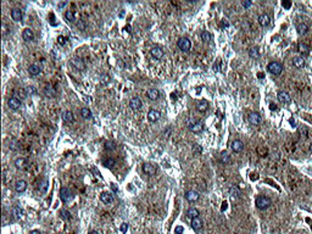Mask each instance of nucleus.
I'll return each mask as SVG.
<instances>
[{
	"instance_id": "1",
	"label": "nucleus",
	"mask_w": 312,
	"mask_h": 234,
	"mask_svg": "<svg viewBox=\"0 0 312 234\" xmlns=\"http://www.w3.org/2000/svg\"><path fill=\"white\" fill-rule=\"evenodd\" d=\"M267 71L273 76H279L283 72V65L278 61H272L267 65Z\"/></svg>"
},
{
	"instance_id": "2",
	"label": "nucleus",
	"mask_w": 312,
	"mask_h": 234,
	"mask_svg": "<svg viewBox=\"0 0 312 234\" xmlns=\"http://www.w3.org/2000/svg\"><path fill=\"white\" fill-rule=\"evenodd\" d=\"M255 204H256V207L258 209V210H267L268 207L271 206L272 201H271V199L267 198V196L261 195V196H257L256 198Z\"/></svg>"
},
{
	"instance_id": "3",
	"label": "nucleus",
	"mask_w": 312,
	"mask_h": 234,
	"mask_svg": "<svg viewBox=\"0 0 312 234\" xmlns=\"http://www.w3.org/2000/svg\"><path fill=\"white\" fill-rule=\"evenodd\" d=\"M188 129L193 133H200L204 131V123L201 121H195V120H190L188 122Z\"/></svg>"
},
{
	"instance_id": "4",
	"label": "nucleus",
	"mask_w": 312,
	"mask_h": 234,
	"mask_svg": "<svg viewBox=\"0 0 312 234\" xmlns=\"http://www.w3.org/2000/svg\"><path fill=\"white\" fill-rule=\"evenodd\" d=\"M177 45H178L179 50L183 51V53H188L190 49H191V42H190L188 38H180V39H178Z\"/></svg>"
},
{
	"instance_id": "5",
	"label": "nucleus",
	"mask_w": 312,
	"mask_h": 234,
	"mask_svg": "<svg viewBox=\"0 0 312 234\" xmlns=\"http://www.w3.org/2000/svg\"><path fill=\"white\" fill-rule=\"evenodd\" d=\"M247 121L250 124H252V126H258L260 123L262 122V117H261V115L258 113V112H250L249 115H247Z\"/></svg>"
},
{
	"instance_id": "6",
	"label": "nucleus",
	"mask_w": 312,
	"mask_h": 234,
	"mask_svg": "<svg viewBox=\"0 0 312 234\" xmlns=\"http://www.w3.org/2000/svg\"><path fill=\"white\" fill-rule=\"evenodd\" d=\"M277 98L278 100L283 104V105H288L291 102V98H290V94L285 90H279L278 94H277Z\"/></svg>"
},
{
	"instance_id": "7",
	"label": "nucleus",
	"mask_w": 312,
	"mask_h": 234,
	"mask_svg": "<svg viewBox=\"0 0 312 234\" xmlns=\"http://www.w3.org/2000/svg\"><path fill=\"white\" fill-rule=\"evenodd\" d=\"M73 195H72V191L68 189V188H61L60 190V199L62 202H68V201L72 200Z\"/></svg>"
},
{
	"instance_id": "8",
	"label": "nucleus",
	"mask_w": 312,
	"mask_h": 234,
	"mask_svg": "<svg viewBox=\"0 0 312 234\" xmlns=\"http://www.w3.org/2000/svg\"><path fill=\"white\" fill-rule=\"evenodd\" d=\"M161 118V112L159 111V110H156V109H151L149 113H148V120L150 121V122L155 123L157 122Z\"/></svg>"
},
{
	"instance_id": "9",
	"label": "nucleus",
	"mask_w": 312,
	"mask_h": 234,
	"mask_svg": "<svg viewBox=\"0 0 312 234\" xmlns=\"http://www.w3.org/2000/svg\"><path fill=\"white\" fill-rule=\"evenodd\" d=\"M21 104H22V101L20 100L17 96H11L9 101H8V105H9V107L11 109V110H17V109H20L21 107Z\"/></svg>"
},
{
	"instance_id": "10",
	"label": "nucleus",
	"mask_w": 312,
	"mask_h": 234,
	"mask_svg": "<svg viewBox=\"0 0 312 234\" xmlns=\"http://www.w3.org/2000/svg\"><path fill=\"white\" fill-rule=\"evenodd\" d=\"M184 196H185V199L189 201V202H195V201L199 200L200 194L198 191H195V190H188Z\"/></svg>"
},
{
	"instance_id": "11",
	"label": "nucleus",
	"mask_w": 312,
	"mask_h": 234,
	"mask_svg": "<svg viewBox=\"0 0 312 234\" xmlns=\"http://www.w3.org/2000/svg\"><path fill=\"white\" fill-rule=\"evenodd\" d=\"M150 54L153 56V59H155V60H161V59L164 57V55H165L164 50H162L161 48H159V46L153 48V49L150 50Z\"/></svg>"
},
{
	"instance_id": "12",
	"label": "nucleus",
	"mask_w": 312,
	"mask_h": 234,
	"mask_svg": "<svg viewBox=\"0 0 312 234\" xmlns=\"http://www.w3.org/2000/svg\"><path fill=\"white\" fill-rule=\"evenodd\" d=\"M231 148H232V150H233L234 153H242V151L244 150V144H243V142H242V140L235 139V140L232 142Z\"/></svg>"
},
{
	"instance_id": "13",
	"label": "nucleus",
	"mask_w": 312,
	"mask_h": 234,
	"mask_svg": "<svg viewBox=\"0 0 312 234\" xmlns=\"http://www.w3.org/2000/svg\"><path fill=\"white\" fill-rule=\"evenodd\" d=\"M202 226H204V222L201 220L200 217H195L191 220V228L195 231V232H199L202 229Z\"/></svg>"
},
{
	"instance_id": "14",
	"label": "nucleus",
	"mask_w": 312,
	"mask_h": 234,
	"mask_svg": "<svg viewBox=\"0 0 312 234\" xmlns=\"http://www.w3.org/2000/svg\"><path fill=\"white\" fill-rule=\"evenodd\" d=\"M100 200L102 201L104 204H106V205H110V204H112V202H113V195H112L111 193L104 191V193H101Z\"/></svg>"
},
{
	"instance_id": "15",
	"label": "nucleus",
	"mask_w": 312,
	"mask_h": 234,
	"mask_svg": "<svg viewBox=\"0 0 312 234\" xmlns=\"http://www.w3.org/2000/svg\"><path fill=\"white\" fill-rule=\"evenodd\" d=\"M293 65L296 68H304L305 65H306V61H305L304 56H295L293 59Z\"/></svg>"
},
{
	"instance_id": "16",
	"label": "nucleus",
	"mask_w": 312,
	"mask_h": 234,
	"mask_svg": "<svg viewBox=\"0 0 312 234\" xmlns=\"http://www.w3.org/2000/svg\"><path fill=\"white\" fill-rule=\"evenodd\" d=\"M26 189H27V182H26V180L20 179V180H17V182L15 183V190H16L17 193H24Z\"/></svg>"
},
{
	"instance_id": "17",
	"label": "nucleus",
	"mask_w": 312,
	"mask_h": 234,
	"mask_svg": "<svg viewBox=\"0 0 312 234\" xmlns=\"http://www.w3.org/2000/svg\"><path fill=\"white\" fill-rule=\"evenodd\" d=\"M258 23L262 27H267V26H269V23H271V17L268 16L267 13H261L258 16Z\"/></svg>"
},
{
	"instance_id": "18",
	"label": "nucleus",
	"mask_w": 312,
	"mask_h": 234,
	"mask_svg": "<svg viewBox=\"0 0 312 234\" xmlns=\"http://www.w3.org/2000/svg\"><path fill=\"white\" fill-rule=\"evenodd\" d=\"M28 72L32 76H38L39 73H42V66L38 65V64H32L28 67Z\"/></svg>"
},
{
	"instance_id": "19",
	"label": "nucleus",
	"mask_w": 312,
	"mask_h": 234,
	"mask_svg": "<svg viewBox=\"0 0 312 234\" xmlns=\"http://www.w3.org/2000/svg\"><path fill=\"white\" fill-rule=\"evenodd\" d=\"M23 17V13L21 9H12L11 10V18L15 21V22H18L21 21Z\"/></svg>"
},
{
	"instance_id": "20",
	"label": "nucleus",
	"mask_w": 312,
	"mask_h": 234,
	"mask_svg": "<svg viewBox=\"0 0 312 234\" xmlns=\"http://www.w3.org/2000/svg\"><path fill=\"white\" fill-rule=\"evenodd\" d=\"M146 95L150 100H157L160 98V90L156 89V88H151L146 91Z\"/></svg>"
},
{
	"instance_id": "21",
	"label": "nucleus",
	"mask_w": 312,
	"mask_h": 234,
	"mask_svg": "<svg viewBox=\"0 0 312 234\" xmlns=\"http://www.w3.org/2000/svg\"><path fill=\"white\" fill-rule=\"evenodd\" d=\"M22 38L26 42H32L34 39V33L31 28H24L22 33Z\"/></svg>"
},
{
	"instance_id": "22",
	"label": "nucleus",
	"mask_w": 312,
	"mask_h": 234,
	"mask_svg": "<svg viewBox=\"0 0 312 234\" xmlns=\"http://www.w3.org/2000/svg\"><path fill=\"white\" fill-rule=\"evenodd\" d=\"M62 120H64V122L66 123H73L75 122V115H73V112L70 111V110H67L62 113Z\"/></svg>"
},
{
	"instance_id": "23",
	"label": "nucleus",
	"mask_w": 312,
	"mask_h": 234,
	"mask_svg": "<svg viewBox=\"0 0 312 234\" xmlns=\"http://www.w3.org/2000/svg\"><path fill=\"white\" fill-rule=\"evenodd\" d=\"M142 100L139 99V98H137V96H134V98H132L131 99V101H129V106L133 109V110H139L140 107H142Z\"/></svg>"
},
{
	"instance_id": "24",
	"label": "nucleus",
	"mask_w": 312,
	"mask_h": 234,
	"mask_svg": "<svg viewBox=\"0 0 312 234\" xmlns=\"http://www.w3.org/2000/svg\"><path fill=\"white\" fill-rule=\"evenodd\" d=\"M143 171H144V173H146L148 176H154V174L156 173L155 166H153L151 164H144V166H143Z\"/></svg>"
},
{
	"instance_id": "25",
	"label": "nucleus",
	"mask_w": 312,
	"mask_h": 234,
	"mask_svg": "<svg viewBox=\"0 0 312 234\" xmlns=\"http://www.w3.org/2000/svg\"><path fill=\"white\" fill-rule=\"evenodd\" d=\"M71 65L75 66L77 70H81V71H83V70L86 68L84 62H83L81 59H73V60H71Z\"/></svg>"
},
{
	"instance_id": "26",
	"label": "nucleus",
	"mask_w": 312,
	"mask_h": 234,
	"mask_svg": "<svg viewBox=\"0 0 312 234\" xmlns=\"http://www.w3.org/2000/svg\"><path fill=\"white\" fill-rule=\"evenodd\" d=\"M65 18H66L67 22L73 23L75 21H76V15H75V12H73V11H71V10H67V11L65 12Z\"/></svg>"
},
{
	"instance_id": "27",
	"label": "nucleus",
	"mask_w": 312,
	"mask_h": 234,
	"mask_svg": "<svg viewBox=\"0 0 312 234\" xmlns=\"http://www.w3.org/2000/svg\"><path fill=\"white\" fill-rule=\"evenodd\" d=\"M249 56L252 57V59H258V57H260V49H258L257 46L250 48V49H249Z\"/></svg>"
},
{
	"instance_id": "28",
	"label": "nucleus",
	"mask_w": 312,
	"mask_h": 234,
	"mask_svg": "<svg viewBox=\"0 0 312 234\" xmlns=\"http://www.w3.org/2000/svg\"><path fill=\"white\" fill-rule=\"evenodd\" d=\"M200 35H201V39H202V42H204V43H210V42H211L212 35L209 31H202Z\"/></svg>"
},
{
	"instance_id": "29",
	"label": "nucleus",
	"mask_w": 312,
	"mask_h": 234,
	"mask_svg": "<svg viewBox=\"0 0 312 234\" xmlns=\"http://www.w3.org/2000/svg\"><path fill=\"white\" fill-rule=\"evenodd\" d=\"M15 166H16V168H18V169H23V168L26 167V160L23 157H17L15 160Z\"/></svg>"
},
{
	"instance_id": "30",
	"label": "nucleus",
	"mask_w": 312,
	"mask_h": 234,
	"mask_svg": "<svg viewBox=\"0 0 312 234\" xmlns=\"http://www.w3.org/2000/svg\"><path fill=\"white\" fill-rule=\"evenodd\" d=\"M187 215H188V217H190L191 220L193 218H195V217H199V210L198 209H195V207H190L189 210L187 211Z\"/></svg>"
},
{
	"instance_id": "31",
	"label": "nucleus",
	"mask_w": 312,
	"mask_h": 234,
	"mask_svg": "<svg viewBox=\"0 0 312 234\" xmlns=\"http://www.w3.org/2000/svg\"><path fill=\"white\" fill-rule=\"evenodd\" d=\"M207 106H209V102L206 100H201L198 102V111L200 112H205L207 110Z\"/></svg>"
},
{
	"instance_id": "32",
	"label": "nucleus",
	"mask_w": 312,
	"mask_h": 234,
	"mask_svg": "<svg viewBox=\"0 0 312 234\" xmlns=\"http://www.w3.org/2000/svg\"><path fill=\"white\" fill-rule=\"evenodd\" d=\"M81 115H82V117L86 118V120H90V118H91V111H90L88 107H83V109L81 110Z\"/></svg>"
},
{
	"instance_id": "33",
	"label": "nucleus",
	"mask_w": 312,
	"mask_h": 234,
	"mask_svg": "<svg viewBox=\"0 0 312 234\" xmlns=\"http://www.w3.org/2000/svg\"><path fill=\"white\" fill-rule=\"evenodd\" d=\"M44 93L46 96H49V98H54L56 95V91L54 88H51V87H45L44 88Z\"/></svg>"
},
{
	"instance_id": "34",
	"label": "nucleus",
	"mask_w": 312,
	"mask_h": 234,
	"mask_svg": "<svg viewBox=\"0 0 312 234\" xmlns=\"http://www.w3.org/2000/svg\"><path fill=\"white\" fill-rule=\"evenodd\" d=\"M299 51H300V54H302V56L307 55V54H310V48L306 44H299Z\"/></svg>"
},
{
	"instance_id": "35",
	"label": "nucleus",
	"mask_w": 312,
	"mask_h": 234,
	"mask_svg": "<svg viewBox=\"0 0 312 234\" xmlns=\"http://www.w3.org/2000/svg\"><path fill=\"white\" fill-rule=\"evenodd\" d=\"M229 195L232 196V198H239V195H240V191L239 189L237 188V187H231L229 188Z\"/></svg>"
},
{
	"instance_id": "36",
	"label": "nucleus",
	"mask_w": 312,
	"mask_h": 234,
	"mask_svg": "<svg viewBox=\"0 0 312 234\" xmlns=\"http://www.w3.org/2000/svg\"><path fill=\"white\" fill-rule=\"evenodd\" d=\"M12 212H13V215H15V217H16V218H21V217L23 216L22 209H20L18 206H15V207L12 209Z\"/></svg>"
},
{
	"instance_id": "37",
	"label": "nucleus",
	"mask_w": 312,
	"mask_h": 234,
	"mask_svg": "<svg viewBox=\"0 0 312 234\" xmlns=\"http://www.w3.org/2000/svg\"><path fill=\"white\" fill-rule=\"evenodd\" d=\"M48 184H49V182H48V179H43L42 180V183L39 184V190L42 191V193H45L46 189H48Z\"/></svg>"
},
{
	"instance_id": "38",
	"label": "nucleus",
	"mask_w": 312,
	"mask_h": 234,
	"mask_svg": "<svg viewBox=\"0 0 312 234\" xmlns=\"http://www.w3.org/2000/svg\"><path fill=\"white\" fill-rule=\"evenodd\" d=\"M60 217L64 218V220H71V213L66 210H61L60 211Z\"/></svg>"
},
{
	"instance_id": "39",
	"label": "nucleus",
	"mask_w": 312,
	"mask_h": 234,
	"mask_svg": "<svg viewBox=\"0 0 312 234\" xmlns=\"http://www.w3.org/2000/svg\"><path fill=\"white\" fill-rule=\"evenodd\" d=\"M24 93L27 94V95H33V94H35L37 93V90H35V88L34 87H27V88H24Z\"/></svg>"
},
{
	"instance_id": "40",
	"label": "nucleus",
	"mask_w": 312,
	"mask_h": 234,
	"mask_svg": "<svg viewBox=\"0 0 312 234\" xmlns=\"http://www.w3.org/2000/svg\"><path fill=\"white\" fill-rule=\"evenodd\" d=\"M221 161H222L223 164H228V162H229V155H228L226 151L221 154Z\"/></svg>"
},
{
	"instance_id": "41",
	"label": "nucleus",
	"mask_w": 312,
	"mask_h": 234,
	"mask_svg": "<svg viewBox=\"0 0 312 234\" xmlns=\"http://www.w3.org/2000/svg\"><path fill=\"white\" fill-rule=\"evenodd\" d=\"M193 153L195 154V155H200L201 153H202V148H201L200 145H194V148H193Z\"/></svg>"
},
{
	"instance_id": "42",
	"label": "nucleus",
	"mask_w": 312,
	"mask_h": 234,
	"mask_svg": "<svg viewBox=\"0 0 312 234\" xmlns=\"http://www.w3.org/2000/svg\"><path fill=\"white\" fill-rule=\"evenodd\" d=\"M104 164H105V166H106V167H109V168H112L115 165H116L115 160H112V159H107V161H105Z\"/></svg>"
},
{
	"instance_id": "43",
	"label": "nucleus",
	"mask_w": 312,
	"mask_h": 234,
	"mask_svg": "<svg viewBox=\"0 0 312 234\" xmlns=\"http://www.w3.org/2000/svg\"><path fill=\"white\" fill-rule=\"evenodd\" d=\"M115 146H116V145H115L113 142H106V143H105V148H106V149H109V150H113V149H115Z\"/></svg>"
},
{
	"instance_id": "44",
	"label": "nucleus",
	"mask_w": 312,
	"mask_h": 234,
	"mask_svg": "<svg viewBox=\"0 0 312 234\" xmlns=\"http://www.w3.org/2000/svg\"><path fill=\"white\" fill-rule=\"evenodd\" d=\"M242 5H243V8H244V9H247V8H250V6L252 5V1L244 0V1H242Z\"/></svg>"
},
{
	"instance_id": "45",
	"label": "nucleus",
	"mask_w": 312,
	"mask_h": 234,
	"mask_svg": "<svg viewBox=\"0 0 312 234\" xmlns=\"http://www.w3.org/2000/svg\"><path fill=\"white\" fill-rule=\"evenodd\" d=\"M128 228H129L128 223H122V224H121V228H120V229H121V232H122V233H126V232L128 231Z\"/></svg>"
},
{
	"instance_id": "46",
	"label": "nucleus",
	"mask_w": 312,
	"mask_h": 234,
	"mask_svg": "<svg viewBox=\"0 0 312 234\" xmlns=\"http://www.w3.org/2000/svg\"><path fill=\"white\" fill-rule=\"evenodd\" d=\"M299 28H300V29H299V33L300 34H305L307 32V26H306V24H302V26H300Z\"/></svg>"
},
{
	"instance_id": "47",
	"label": "nucleus",
	"mask_w": 312,
	"mask_h": 234,
	"mask_svg": "<svg viewBox=\"0 0 312 234\" xmlns=\"http://www.w3.org/2000/svg\"><path fill=\"white\" fill-rule=\"evenodd\" d=\"M183 232H184V228L182 226H177L176 229H174V233L176 234H183Z\"/></svg>"
},
{
	"instance_id": "48",
	"label": "nucleus",
	"mask_w": 312,
	"mask_h": 234,
	"mask_svg": "<svg viewBox=\"0 0 312 234\" xmlns=\"http://www.w3.org/2000/svg\"><path fill=\"white\" fill-rule=\"evenodd\" d=\"M282 5H283V8H285L288 10V9H290V6H291V3L290 1H282Z\"/></svg>"
},
{
	"instance_id": "49",
	"label": "nucleus",
	"mask_w": 312,
	"mask_h": 234,
	"mask_svg": "<svg viewBox=\"0 0 312 234\" xmlns=\"http://www.w3.org/2000/svg\"><path fill=\"white\" fill-rule=\"evenodd\" d=\"M57 42H59V43H60L61 45H64V44H65V38L60 35V37H59V39H57Z\"/></svg>"
},
{
	"instance_id": "50",
	"label": "nucleus",
	"mask_w": 312,
	"mask_h": 234,
	"mask_svg": "<svg viewBox=\"0 0 312 234\" xmlns=\"http://www.w3.org/2000/svg\"><path fill=\"white\" fill-rule=\"evenodd\" d=\"M269 107H271V110H277V105L276 104H271Z\"/></svg>"
},
{
	"instance_id": "51",
	"label": "nucleus",
	"mask_w": 312,
	"mask_h": 234,
	"mask_svg": "<svg viewBox=\"0 0 312 234\" xmlns=\"http://www.w3.org/2000/svg\"><path fill=\"white\" fill-rule=\"evenodd\" d=\"M221 24H222V26H224V27H228V26H229V23L227 22V21H226V20H223V21H222V23H221Z\"/></svg>"
},
{
	"instance_id": "52",
	"label": "nucleus",
	"mask_w": 312,
	"mask_h": 234,
	"mask_svg": "<svg viewBox=\"0 0 312 234\" xmlns=\"http://www.w3.org/2000/svg\"><path fill=\"white\" fill-rule=\"evenodd\" d=\"M31 234H42V233H40V232H39V231H37V229H34V231H32V232H31Z\"/></svg>"
},
{
	"instance_id": "53",
	"label": "nucleus",
	"mask_w": 312,
	"mask_h": 234,
	"mask_svg": "<svg viewBox=\"0 0 312 234\" xmlns=\"http://www.w3.org/2000/svg\"><path fill=\"white\" fill-rule=\"evenodd\" d=\"M222 205H223V206H222V210H226V209H227V202L224 201V202H223Z\"/></svg>"
},
{
	"instance_id": "54",
	"label": "nucleus",
	"mask_w": 312,
	"mask_h": 234,
	"mask_svg": "<svg viewBox=\"0 0 312 234\" xmlns=\"http://www.w3.org/2000/svg\"><path fill=\"white\" fill-rule=\"evenodd\" d=\"M88 234H99V232H98V231H90Z\"/></svg>"
},
{
	"instance_id": "55",
	"label": "nucleus",
	"mask_w": 312,
	"mask_h": 234,
	"mask_svg": "<svg viewBox=\"0 0 312 234\" xmlns=\"http://www.w3.org/2000/svg\"><path fill=\"white\" fill-rule=\"evenodd\" d=\"M65 5H66V3H60V4H59V8H64Z\"/></svg>"
},
{
	"instance_id": "56",
	"label": "nucleus",
	"mask_w": 312,
	"mask_h": 234,
	"mask_svg": "<svg viewBox=\"0 0 312 234\" xmlns=\"http://www.w3.org/2000/svg\"><path fill=\"white\" fill-rule=\"evenodd\" d=\"M111 187H112V189L115 190V191H117V188H116V187H115V184H111Z\"/></svg>"
},
{
	"instance_id": "57",
	"label": "nucleus",
	"mask_w": 312,
	"mask_h": 234,
	"mask_svg": "<svg viewBox=\"0 0 312 234\" xmlns=\"http://www.w3.org/2000/svg\"><path fill=\"white\" fill-rule=\"evenodd\" d=\"M311 150H312V144H311Z\"/></svg>"
}]
</instances>
